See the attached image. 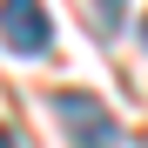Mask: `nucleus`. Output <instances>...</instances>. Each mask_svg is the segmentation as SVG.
Wrapping results in <instances>:
<instances>
[{
    "instance_id": "nucleus-3",
    "label": "nucleus",
    "mask_w": 148,
    "mask_h": 148,
    "mask_svg": "<svg viewBox=\"0 0 148 148\" xmlns=\"http://www.w3.org/2000/svg\"><path fill=\"white\" fill-rule=\"evenodd\" d=\"M0 148H20V141H14V128H0Z\"/></svg>"
},
{
    "instance_id": "nucleus-1",
    "label": "nucleus",
    "mask_w": 148,
    "mask_h": 148,
    "mask_svg": "<svg viewBox=\"0 0 148 148\" xmlns=\"http://www.w3.org/2000/svg\"><path fill=\"white\" fill-rule=\"evenodd\" d=\"M54 114L67 121L74 148H121V128H114V114L94 101V94H81V88H61V94H54Z\"/></svg>"
},
{
    "instance_id": "nucleus-4",
    "label": "nucleus",
    "mask_w": 148,
    "mask_h": 148,
    "mask_svg": "<svg viewBox=\"0 0 148 148\" xmlns=\"http://www.w3.org/2000/svg\"><path fill=\"white\" fill-rule=\"evenodd\" d=\"M141 40H148V20H141Z\"/></svg>"
},
{
    "instance_id": "nucleus-2",
    "label": "nucleus",
    "mask_w": 148,
    "mask_h": 148,
    "mask_svg": "<svg viewBox=\"0 0 148 148\" xmlns=\"http://www.w3.org/2000/svg\"><path fill=\"white\" fill-rule=\"evenodd\" d=\"M0 40H7V54H47L54 47V14L40 7V0H0Z\"/></svg>"
}]
</instances>
